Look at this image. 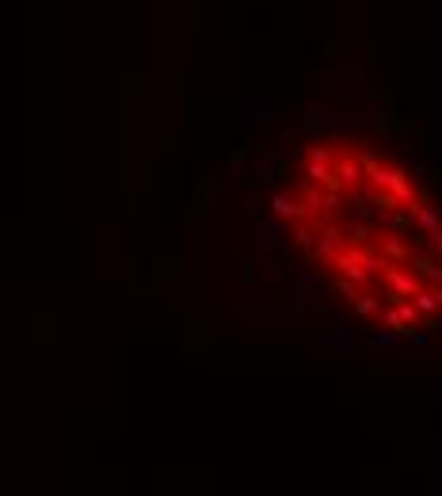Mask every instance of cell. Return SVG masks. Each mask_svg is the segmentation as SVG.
<instances>
[{
	"label": "cell",
	"mask_w": 442,
	"mask_h": 496,
	"mask_svg": "<svg viewBox=\"0 0 442 496\" xmlns=\"http://www.w3.org/2000/svg\"><path fill=\"white\" fill-rule=\"evenodd\" d=\"M282 218L305 264L362 324L393 336L442 324V207L401 157L362 138L309 141Z\"/></svg>",
	"instance_id": "obj_1"
}]
</instances>
